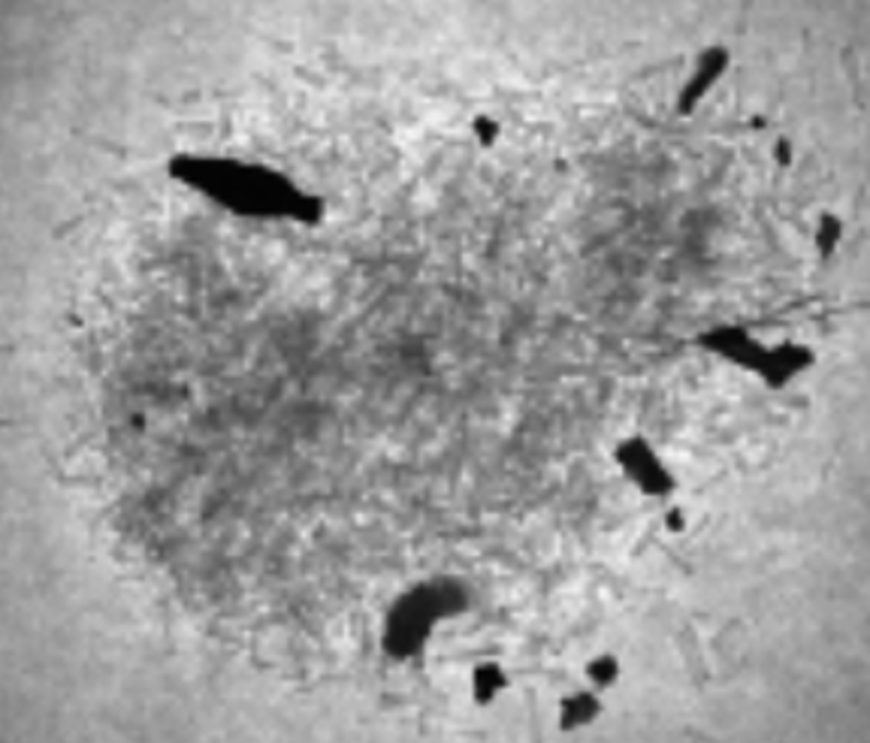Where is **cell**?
<instances>
[{
    "mask_svg": "<svg viewBox=\"0 0 870 743\" xmlns=\"http://www.w3.org/2000/svg\"><path fill=\"white\" fill-rule=\"evenodd\" d=\"M169 173L236 215L299 221L318 218V200L299 191L285 173L273 167L230 157H176Z\"/></svg>",
    "mask_w": 870,
    "mask_h": 743,
    "instance_id": "obj_1",
    "label": "cell"
},
{
    "mask_svg": "<svg viewBox=\"0 0 870 743\" xmlns=\"http://www.w3.org/2000/svg\"><path fill=\"white\" fill-rule=\"evenodd\" d=\"M465 589L456 580H423L394 601L384 620V650L394 659H411L427 647L444 620L465 611Z\"/></svg>",
    "mask_w": 870,
    "mask_h": 743,
    "instance_id": "obj_2",
    "label": "cell"
},
{
    "mask_svg": "<svg viewBox=\"0 0 870 743\" xmlns=\"http://www.w3.org/2000/svg\"><path fill=\"white\" fill-rule=\"evenodd\" d=\"M704 348L716 351L719 357L738 363L744 369L756 372L768 387H783L795 375L813 366V351L801 342H777L768 345L747 330L738 326H719L702 339Z\"/></svg>",
    "mask_w": 870,
    "mask_h": 743,
    "instance_id": "obj_3",
    "label": "cell"
},
{
    "mask_svg": "<svg viewBox=\"0 0 870 743\" xmlns=\"http://www.w3.org/2000/svg\"><path fill=\"white\" fill-rule=\"evenodd\" d=\"M614 459L626 478L632 480L635 487L647 496H668L678 487L674 472L668 468V463L659 456L653 444L647 442L645 435H632V439H623L614 451Z\"/></svg>",
    "mask_w": 870,
    "mask_h": 743,
    "instance_id": "obj_4",
    "label": "cell"
},
{
    "mask_svg": "<svg viewBox=\"0 0 870 743\" xmlns=\"http://www.w3.org/2000/svg\"><path fill=\"white\" fill-rule=\"evenodd\" d=\"M602 713H605V705L596 689H574L569 696H562L557 705V725L562 732H577V729L593 725Z\"/></svg>",
    "mask_w": 870,
    "mask_h": 743,
    "instance_id": "obj_5",
    "label": "cell"
},
{
    "mask_svg": "<svg viewBox=\"0 0 870 743\" xmlns=\"http://www.w3.org/2000/svg\"><path fill=\"white\" fill-rule=\"evenodd\" d=\"M728 64V52H723V48H707L702 58H698V64H695V70H692V76L686 79V85H683V95H680V112H692V107L702 100L704 95H707V88L723 76V70H726Z\"/></svg>",
    "mask_w": 870,
    "mask_h": 743,
    "instance_id": "obj_6",
    "label": "cell"
},
{
    "mask_svg": "<svg viewBox=\"0 0 870 743\" xmlns=\"http://www.w3.org/2000/svg\"><path fill=\"white\" fill-rule=\"evenodd\" d=\"M511 686V677L505 672V665L496 659H484L477 662L472 668V677H469V692H472V701L487 708L493 701H499Z\"/></svg>",
    "mask_w": 870,
    "mask_h": 743,
    "instance_id": "obj_7",
    "label": "cell"
},
{
    "mask_svg": "<svg viewBox=\"0 0 870 743\" xmlns=\"http://www.w3.org/2000/svg\"><path fill=\"white\" fill-rule=\"evenodd\" d=\"M584 677L590 680V689L605 692V689H614V686L620 684L623 665L614 653H598V656H593L584 665Z\"/></svg>",
    "mask_w": 870,
    "mask_h": 743,
    "instance_id": "obj_8",
    "label": "cell"
},
{
    "mask_svg": "<svg viewBox=\"0 0 870 743\" xmlns=\"http://www.w3.org/2000/svg\"><path fill=\"white\" fill-rule=\"evenodd\" d=\"M816 248H819V254L823 257H832V254L840 248V242H844V221L837 215H823L819 218V224H816Z\"/></svg>",
    "mask_w": 870,
    "mask_h": 743,
    "instance_id": "obj_9",
    "label": "cell"
},
{
    "mask_svg": "<svg viewBox=\"0 0 870 743\" xmlns=\"http://www.w3.org/2000/svg\"><path fill=\"white\" fill-rule=\"evenodd\" d=\"M499 124H496V121L493 119H477L475 121V133H477V140H481V143L484 145H489V143H496V140H499Z\"/></svg>",
    "mask_w": 870,
    "mask_h": 743,
    "instance_id": "obj_10",
    "label": "cell"
},
{
    "mask_svg": "<svg viewBox=\"0 0 870 743\" xmlns=\"http://www.w3.org/2000/svg\"><path fill=\"white\" fill-rule=\"evenodd\" d=\"M665 526H668V532H686V526H690L686 511H683V508H668Z\"/></svg>",
    "mask_w": 870,
    "mask_h": 743,
    "instance_id": "obj_11",
    "label": "cell"
},
{
    "mask_svg": "<svg viewBox=\"0 0 870 743\" xmlns=\"http://www.w3.org/2000/svg\"><path fill=\"white\" fill-rule=\"evenodd\" d=\"M777 160H780V167H789V160H792V145L786 140L777 143Z\"/></svg>",
    "mask_w": 870,
    "mask_h": 743,
    "instance_id": "obj_12",
    "label": "cell"
}]
</instances>
